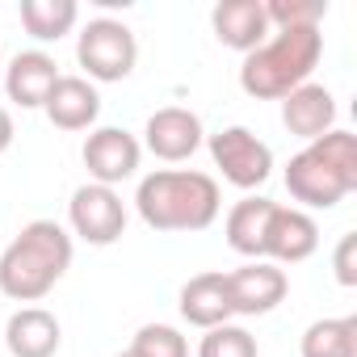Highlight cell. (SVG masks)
<instances>
[{
	"instance_id": "6da1fadb",
	"label": "cell",
	"mask_w": 357,
	"mask_h": 357,
	"mask_svg": "<svg viewBox=\"0 0 357 357\" xmlns=\"http://www.w3.org/2000/svg\"><path fill=\"white\" fill-rule=\"evenodd\" d=\"M135 211L151 231H206L223 211V194L211 172L155 168L135 190Z\"/></svg>"
},
{
	"instance_id": "7a4b0ae2",
	"label": "cell",
	"mask_w": 357,
	"mask_h": 357,
	"mask_svg": "<svg viewBox=\"0 0 357 357\" xmlns=\"http://www.w3.org/2000/svg\"><path fill=\"white\" fill-rule=\"evenodd\" d=\"M72 269V231L55 219H34L0 252V294L13 303L47 298Z\"/></svg>"
},
{
	"instance_id": "3957f363",
	"label": "cell",
	"mask_w": 357,
	"mask_h": 357,
	"mask_svg": "<svg viewBox=\"0 0 357 357\" xmlns=\"http://www.w3.org/2000/svg\"><path fill=\"white\" fill-rule=\"evenodd\" d=\"M286 190L298 211H332L357 190V135L328 130L286 164Z\"/></svg>"
},
{
	"instance_id": "277c9868",
	"label": "cell",
	"mask_w": 357,
	"mask_h": 357,
	"mask_svg": "<svg viewBox=\"0 0 357 357\" xmlns=\"http://www.w3.org/2000/svg\"><path fill=\"white\" fill-rule=\"evenodd\" d=\"M324 59L319 30H273L257 51L240 63V89L257 101H282L311 80Z\"/></svg>"
},
{
	"instance_id": "5b68a950",
	"label": "cell",
	"mask_w": 357,
	"mask_h": 357,
	"mask_svg": "<svg viewBox=\"0 0 357 357\" xmlns=\"http://www.w3.org/2000/svg\"><path fill=\"white\" fill-rule=\"evenodd\" d=\"M76 63L84 68V80L93 84H118L139 63L135 30L118 17H93L76 38Z\"/></svg>"
},
{
	"instance_id": "8992f818",
	"label": "cell",
	"mask_w": 357,
	"mask_h": 357,
	"mask_svg": "<svg viewBox=\"0 0 357 357\" xmlns=\"http://www.w3.org/2000/svg\"><path fill=\"white\" fill-rule=\"evenodd\" d=\"M215 168L223 172V181L236 190H261L273 176V147L257 139L248 126H223L206 139Z\"/></svg>"
},
{
	"instance_id": "52a82bcc",
	"label": "cell",
	"mask_w": 357,
	"mask_h": 357,
	"mask_svg": "<svg viewBox=\"0 0 357 357\" xmlns=\"http://www.w3.org/2000/svg\"><path fill=\"white\" fill-rule=\"evenodd\" d=\"M126 219L130 215H126V202H122L118 190L93 185V181H84V185L72 190L68 227H72L76 240H84L93 248H109V244H118L126 236Z\"/></svg>"
},
{
	"instance_id": "ba28073f",
	"label": "cell",
	"mask_w": 357,
	"mask_h": 357,
	"mask_svg": "<svg viewBox=\"0 0 357 357\" xmlns=\"http://www.w3.org/2000/svg\"><path fill=\"white\" fill-rule=\"evenodd\" d=\"M80 160L89 168V181L93 185H122L139 172V160H143V143L122 130V126H93L84 147H80Z\"/></svg>"
},
{
	"instance_id": "9c48e42d",
	"label": "cell",
	"mask_w": 357,
	"mask_h": 357,
	"mask_svg": "<svg viewBox=\"0 0 357 357\" xmlns=\"http://www.w3.org/2000/svg\"><path fill=\"white\" fill-rule=\"evenodd\" d=\"M290 278L273 261H248L227 273V303L231 315H269L286 303Z\"/></svg>"
},
{
	"instance_id": "30bf717a",
	"label": "cell",
	"mask_w": 357,
	"mask_h": 357,
	"mask_svg": "<svg viewBox=\"0 0 357 357\" xmlns=\"http://www.w3.org/2000/svg\"><path fill=\"white\" fill-rule=\"evenodd\" d=\"M206 143V130H202V118L185 105H164L147 118L143 126V147L164 160V164H181L190 160L198 147Z\"/></svg>"
},
{
	"instance_id": "8fae6325",
	"label": "cell",
	"mask_w": 357,
	"mask_h": 357,
	"mask_svg": "<svg viewBox=\"0 0 357 357\" xmlns=\"http://www.w3.org/2000/svg\"><path fill=\"white\" fill-rule=\"evenodd\" d=\"M319 248V223L298 206H273L265 227V261L273 265H303Z\"/></svg>"
},
{
	"instance_id": "7c38bea8",
	"label": "cell",
	"mask_w": 357,
	"mask_h": 357,
	"mask_svg": "<svg viewBox=\"0 0 357 357\" xmlns=\"http://www.w3.org/2000/svg\"><path fill=\"white\" fill-rule=\"evenodd\" d=\"M59 76H63V72H59V63H55L47 51H17V55L5 63V72H0L9 101L22 105V109H43Z\"/></svg>"
},
{
	"instance_id": "4fadbf2b",
	"label": "cell",
	"mask_w": 357,
	"mask_h": 357,
	"mask_svg": "<svg viewBox=\"0 0 357 357\" xmlns=\"http://www.w3.org/2000/svg\"><path fill=\"white\" fill-rule=\"evenodd\" d=\"M282 126L303 143H315L328 130H336V97H332V89L307 80L290 97H282Z\"/></svg>"
},
{
	"instance_id": "5bb4252c",
	"label": "cell",
	"mask_w": 357,
	"mask_h": 357,
	"mask_svg": "<svg viewBox=\"0 0 357 357\" xmlns=\"http://www.w3.org/2000/svg\"><path fill=\"white\" fill-rule=\"evenodd\" d=\"M211 30L227 51H240V55L257 51L273 34L261 0H219L211 9Z\"/></svg>"
},
{
	"instance_id": "9a60e30c",
	"label": "cell",
	"mask_w": 357,
	"mask_h": 357,
	"mask_svg": "<svg viewBox=\"0 0 357 357\" xmlns=\"http://www.w3.org/2000/svg\"><path fill=\"white\" fill-rule=\"evenodd\" d=\"M43 114L51 118L55 130H93L101 118V93L84 76H59Z\"/></svg>"
},
{
	"instance_id": "2e32d148",
	"label": "cell",
	"mask_w": 357,
	"mask_h": 357,
	"mask_svg": "<svg viewBox=\"0 0 357 357\" xmlns=\"http://www.w3.org/2000/svg\"><path fill=\"white\" fill-rule=\"evenodd\" d=\"M63 344V328L47 307H17L5 324L9 357H55Z\"/></svg>"
},
{
	"instance_id": "e0dca14e",
	"label": "cell",
	"mask_w": 357,
	"mask_h": 357,
	"mask_svg": "<svg viewBox=\"0 0 357 357\" xmlns=\"http://www.w3.org/2000/svg\"><path fill=\"white\" fill-rule=\"evenodd\" d=\"M181 319L211 332L219 324H231V303H227V273L223 269H211V273H194L185 286H181Z\"/></svg>"
},
{
	"instance_id": "ac0fdd59",
	"label": "cell",
	"mask_w": 357,
	"mask_h": 357,
	"mask_svg": "<svg viewBox=\"0 0 357 357\" xmlns=\"http://www.w3.org/2000/svg\"><path fill=\"white\" fill-rule=\"evenodd\" d=\"M273 206L278 202H269V198H240L231 211H227V219H223V236H227V244L240 252V257H248V261H265V227H269V215H273Z\"/></svg>"
},
{
	"instance_id": "d6986e66",
	"label": "cell",
	"mask_w": 357,
	"mask_h": 357,
	"mask_svg": "<svg viewBox=\"0 0 357 357\" xmlns=\"http://www.w3.org/2000/svg\"><path fill=\"white\" fill-rule=\"evenodd\" d=\"M17 13H22V26H26V34L34 43H59L80 22L76 0H22Z\"/></svg>"
},
{
	"instance_id": "ffe728a7",
	"label": "cell",
	"mask_w": 357,
	"mask_h": 357,
	"mask_svg": "<svg viewBox=\"0 0 357 357\" xmlns=\"http://www.w3.org/2000/svg\"><path fill=\"white\" fill-rule=\"evenodd\" d=\"M303 357H357V319L336 315V319H315L307 324L298 340Z\"/></svg>"
},
{
	"instance_id": "44dd1931",
	"label": "cell",
	"mask_w": 357,
	"mask_h": 357,
	"mask_svg": "<svg viewBox=\"0 0 357 357\" xmlns=\"http://www.w3.org/2000/svg\"><path fill=\"white\" fill-rule=\"evenodd\" d=\"M269 30H319L328 17V0H261Z\"/></svg>"
},
{
	"instance_id": "7402d4cb",
	"label": "cell",
	"mask_w": 357,
	"mask_h": 357,
	"mask_svg": "<svg viewBox=\"0 0 357 357\" xmlns=\"http://www.w3.org/2000/svg\"><path fill=\"white\" fill-rule=\"evenodd\" d=\"M198 357H261L257 349V336L240 324H219L202 336L198 344Z\"/></svg>"
},
{
	"instance_id": "603a6c76",
	"label": "cell",
	"mask_w": 357,
	"mask_h": 357,
	"mask_svg": "<svg viewBox=\"0 0 357 357\" xmlns=\"http://www.w3.org/2000/svg\"><path fill=\"white\" fill-rule=\"evenodd\" d=\"M135 357H190V340L168 324H143L130 340Z\"/></svg>"
},
{
	"instance_id": "cb8c5ba5",
	"label": "cell",
	"mask_w": 357,
	"mask_h": 357,
	"mask_svg": "<svg viewBox=\"0 0 357 357\" xmlns=\"http://www.w3.org/2000/svg\"><path fill=\"white\" fill-rule=\"evenodd\" d=\"M332 269H336V282L340 286H357V236L344 231L336 252H332Z\"/></svg>"
},
{
	"instance_id": "d4e9b609",
	"label": "cell",
	"mask_w": 357,
	"mask_h": 357,
	"mask_svg": "<svg viewBox=\"0 0 357 357\" xmlns=\"http://www.w3.org/2000/svg\"><path fill=\"white\" fill-rule=\"evenodd\" d=\"M13 139H17V126H13V114L0 105V155H5L9 147H13Z\"/></svg>"
},
{
	"instance_id": "484cf974",
	"label": "cell",
	"mask_w": 357,
	"mask_h": 357,
	"mask_svg": "<svg viewBox=\"0 0 357 357\" xmlns=\"http://www.w3.org/2000/svg\"><path fill=\"white\" fill-rule=\"evenodd\" d=\"M118 357H135V353H130V349H126V353H118Z\"/></svg>"
},
{
	"instance_id": "4316f807",
	"label": "cell",
	"mask_w": 357,
	"mask_h": 357,
	"mask_svg": "<svg viewBox=\"0 0 357 357\" xmlns=\"http://www.w3.org/2000/svg\"><path fill=\"white\" fill-rule=\"evenodd\" d=\"M0 72H5V63H0Z\"/></svg>"
}]
</instances>
